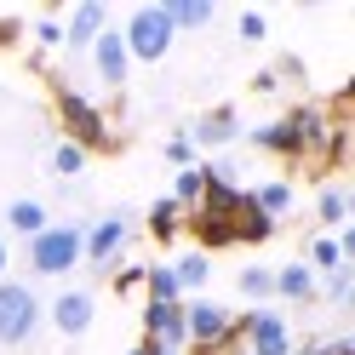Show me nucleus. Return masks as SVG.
I'll return each mask as SVG.
<instances>
[{
	"label": "nucleus",
	"mask_w": 355,
	"mask_h": 355,
	"mask_svg": "<svg viewBox=\"0 0 355 355\" xmlns=\"http://www.w3.org/2000/svg\"><path fill=\"white\" fill-rule=\"evenodd\" d=\"M315 286H321V275L309 270L304 258L286 263V270H275V298H286V304H309V298H315Z\"/></svg>",
	"instance_id": "obj_14"
},
{
	"label": "nucleus",
	"mask_w": 355,
	"mask_h": 355,
	"mask_svg": "<svg viewBox=\"0 0 355 355\" xmlns=\"http://www.w3.org/2000/svg\"><path fill=\"white\" fill-rule=\"evenodd\" d=\"M275 75H286V80H304V63H298V58H281V69H275Z\"/></svg>",
	"instance_id": "obj_33"
},
{
	"label": "nucleus",
	"mask_w": 355,
	"mask_h": 355,
	"mask_svg": "<svg viewBox=\"0 0 355 355\" xmlns=\"http://www.w3.org/2000/svg\"><path fill=\"white\" fill-rule=\"evenodd\" d=\"M35 327H40V298H35V286H24V281H0V349L29 344Z\"/></svg>",
	"instance_id": "obj_4"
},
{
	"label": "nucleus",
	"mask_w": 355,
	"mask_h": 355,
	"mask_svg": "<svg viewBox=\"0 0 355 355\" xmlns=\"http://www.w3.org/2000/svg\"><path fill=\"white\" fill-rule=\"evenodd\" d=\"M270 235H275V218H270V212H258V207H252V195L241 189V201H235V212H230V241H247V247H263Z\"/></svg>",
	"instance_id": "obj_12"
},
{
	"label": "nucleus",
	"mask_w": 355,
	"mask_h": 355,
	"mask_svg": "<svg viewBox=\"0 0 355 355\" xmlns=\"http://www.w3.org/2000/svg\"><path fill=\"white\" fill-rule=\"evenodd\" d=\"M126 241H132L126 218H121V212H109V218H98V224L86 230V247H80V258L92 263V270H115V258L126 252Z\"/></svg>",
	"instance_id": "obj_6"
},
{
	"label": "nucleus",
	"mask_w": 355,
	"mask_h": 355,
	"mask_svg": "<svg viewBox=\"0 0 355 355\" xmlns=\"http://www.w3.org/2000/svg\"><path fill=\"white\" fill-rule=\"evenodd\" d=\"M24 40V17H0V46H17Z\"/></svg>",
	"instance_id": "obj_31"
},
{
	"label": "nucleus",
	"mask_w": 355,
	"mask_h": 355,
	"mask_svg": "<svg viewBox=\"0 0 355 355\" xmlns=\"http://www.w3.org/2000/svg\"><path fill=\"white\" fill-rule=\"evenodd\" d=\"M0 275H6V241H0Z\"/></svg>",
	"instance_id": "obj_35"
},
{
	"label": "nucleus",
	"mask_w": 355,
	"mask_h": 355,
	"mask_svg": "<svg viewBox=\"0 0 355 355\" xmlns=\"http://www.w3.org/2000/svg\"><path fill=\"white\" fill-rule=\"evenodd\" d=\"M315 293H321L327 304H349V298H355V275H349V263H338V270H327Z\"/></svg>",
	"instance_id": "obj_23"
},
{
	"label": "nucleus",
	"mask_w": 355,
	"mask_h": 355,
	"mask_svg": "<svg viewBox=\"0 0 355 355\" xmlns=\"http://www.w3.org/2000/svg\"><path fill=\"white\" fill-rule=\"evenodd\" d=\"M178 230H184V207H178L172 195H166V201H155V207H149V235H155V241H172Z\"/></svg>",
	"instance_id": "obj_21"
},
{
	"label": "nucleus",
	"mask_w": 355,
	"mask_h": 355,
	"mask_svg": "<svg viewBox=\"0 0 355 355\" xmlns=\"http://www.w3.org/2000/svg\"><path fill=\"white\" fill-rule=\"evenodd\" d=\"M35 40H40V46H63V24H58V17H40V24H35Z\"/></svg>",
	"instance_id": "obj_30"
},
{
	"label": "nucleus",
	"mask_w": 355,
	"mask_h": 355,
	"mask_svg": "<svg viewBox=\"0 0 355 355\" xmlns=\"http://www.w3.org/2000/svg\"><path fill=\"white\" fill-rule=\"evenodd\" d=\"M315 212H321V224H344V218H349V195L344 189H321Z\"/></svg>",
	"instance_id": "obj_25"
},
{
	"label": "nucleus",
	"mask_w": 355,
	"mask_h": 355,
	"mask_svg": "<svg viewBox=\"0 0 355 355\" xmlns=\"http://www.w3.org/2000/svg\"><path fill=\"white\" fill-rule=\"evenodd\" d=\"M235 35H241V40H252V46H258V40L270 35V17H263V12H241V24H235Z\"/></svg>",
	"instance_id": "obj_27"
},
{
	"label": "nucleus",
	"mask_w": 355,
	"mask_h": 355,
	"mask_svg": "<svg viewBox=\"0 0 355 355\" xmlns=\"http://www.w3.org/2000/svg\"><path fill=\"white\" fill-rule=\"evenodd\" d=\"M184 327H189V344H201V349H218L224 338H235L230 309H224V304H212V298L184 304Z\"/></svg>",
	"instance_id": "obj_7"
},
{
	"label": "nucleus",
	"mask_w": 355,
	"mask_h": 355,
	"mask_svg": "<svg viewBox=\"0 0 355 355\" xmlns=\"http://www.w3.org/2000/svg\"><path fill=\"white\" fill-rule=\"evenodd\" d=\"M58 121H63V132H69V144L75 149H115V138H109V121L98 115V103L86 98V92H75V86H58Z\"/></svg>",
	"instance_id": "obj_1"
},
{
	"label": "nucleus",
	"mask_w": 355,
	"mask_h": 355,
	"mask_svg": "<svg viewBox=\"0 0 355 355\" xmlns=\"http://www.w3.org/2000/svg\"><path fill=\"white\" fill-rule=\"evenodd\" d=\"M144 286H149V304H184V286H178L172 263H155V270H144Z\"/></svg>",
	"instance_id": "obj_18"
},
{
	"label": "nucleus",
	"mask_w": 355,
	"mask_h": 355,
	"mask_svg": "<svg viewBox=\"0 0 355 355\" xmlns=\"http://www.w3.org/2000/svg\"><path fill=\"white\" fill-rule=\"evenodd\" d=\"M235 344L247 349V355H293V321H286L281 309L258 304L252 315L235 321Z\"/></svg>",
	"instance_id": "obj_3"
},
{
	"label": "nucleus",
	"mask_w": 355,
	"mask_h": 355,
	"mask_svg": "<svg viewBox=\"0 0 355 355\" xmlns=\"http://www.w3.org/2000/svg\"><path fill=\"white\" fill-rule=\"evenodd\" d=\"M144 344H161V349H184L189 344V327H184V304H149L144 309Z\"/></svg>",
	"instance_id": "obj_8"
},
{
	"label": "nucleus",
	"mask_w": 355,
	"mask_h": 355,
	"mask_svg": "<svg viewBox=\"0 0 355 355\" xmlns=\"http://www.w3.org/2000/svg\"><path fill=\"white\" fill-rule=\"evenodd\" d=\"M166 161H172L178 172H184V166H195V144H189V138H172V144H166Z\"/></svg>",
	"instance_id": "obj_28"
},
{
	"label": "nucleus",
	"mask_w": 355,
	"mask_h": 355,
	"mask_svg": "<svg viewBox=\"0 0 355 355\" xmlns=\"http://www.w3.org/2000/svg\"><path fill=\"white\" fill-rule=\"evenodd\" d=\"M6 224H12L17 235H29V241H35L40 230L52 224V218H46V207H40V201H12V207H6Z\"/></svg>",
	"instance_id": "obj_19"
},
{
	"label": "nucleus",
	"mask_w": 355,
	"mask_h": 355,
	"mask_svg": "<svg viewBox=\"0 0 355 355\" xmlns=\"http://www.w3.org/2000/svg\"><path fill=\"white\" fill-rule=\"evenodd\" d=\"M126 355H155V344H132V349H126Z\"/></svg>",
	"instance_id": "obj_34"
},
{
	"label": "nucleus",
	"mask_w": 355,
	"mask_h": 355,
	"mask_svg": "<svg viewBox=\"0 0 355 355\" xmlns=\"http://www.w3.org/2000/svg\"><path fill=\"white\" fill-rule=\"evenodd\" d=\"M201 195H207V172H201V166H184V172L172 178V201H178V207H195Z\"/></svg>",
	"instance_id": "obj_22"
},
{
	"label": "nucleus",
	"mask_w": 355,
	"mask_h": 355,
	"mask_svg": "<svg viewBox=\"0 0 355 355\" xmlns=\"http://www.w3.org/2000/svg\"><path fill=\"white\" fill-rule=\"evenodd\" d=\"M144 281V263H126V270L115 275V293H132V286H138Z\"/></svg>",
	"instance_id": "obj_32"
},
{
	"label": "nucleus",
	"mask_w": 355,
	"mask_h": 355,
	"mask_svg": "<svg viewBox=\"0 0 355 355\" xmlns=\"http://www.w3.org/2000/svg\"><path fill=\"white\" fill-rule=\"evenodd\" d=\"M338 263H344V252H338V241H309V270H338Z\"/></svg>",
	"instance_id": "obj_26"
},
{
	"label": "nucleus",
	"mask_w": 355,
	"mask_h": 355,
	"mask_svg": "<svg viewBox=\"0 0 355 355\" xmlns=\"http://www.w3.org/2000/svg\"><path fill=\"white\" fill-rule=\"evenodd\" d=\"M247 195H252V207L270 212V218H281L286 207H293V184H281V178H270V184H258V189H247Z\"/></svg>",
	"instance_id": "obj_20"
},
{
	"label": "nucleus",
	"mask_w": 355,
	"mask_h": 355,
	"mask_svg": "<svg viewBox=\"0 0 355 355\" xmlns=\"http://www.w3.org/2000/svg\"><path fill=\"white\" fill-rule=\"evenodd\" d=\"M241 138V115L230 103H218V109H207L201 121H195V132H189V144H207V149H218V144H235Z\"/></svg>",
	"instance_id": "obj_13"
},
{
	"label": "nucleus",
	"mask_w": 355,
	"mask_h": 355,
	"mask_svg": "<svg viewBox=\"0 0 355 355\" xmlns=\"http://www.w3.org/2000/svg\"><path fill=\"white\" fill-rule=\"evenodd\" d=\"M235 286H241V298L270 304V298H275V270H263V263H247V270L235 275Z\"/></svg>",
	"instance_id": "obj_17"
},
{
	"label": "nucleus",
	"mask_w": 355,
	"mask_h": 355,
	"mask_svg": "<svg viewBox=\"0 0 355 355\" xmlns=\"http://www.w3.org/2000/svg\"><path fill=\"white\" fill-rule=\"evenodd\" d=\"M52 172H58V178H80V172H86V149L58 144V149H52Z\"/></svg>",
	"instance_id": "obj_24"
},
{
	"label": "nucleus",
	"mask_w": 355,
	"mask_h": 355,
	"mask_svg": "<svg viewBox=\"0 0 355 355\" xmlns=\"http://www.w3.org/2000/svg\"><path fill=\"white\" fill-rule=\"evenodd\" d=\"M109 29V6L103 0H80V6L69 12V24H63V46L69 52H92V40Z\"/></svg>",
	"instance_id": "obj_11"
},
{
	"label": "nucleus",
	"mask_w": 355,
	"mask_h": 355,
	"mask_svg": "<svg viewBox=\"0 0 355 355\" xmlns=\"http://www.w3.org/2000/svg\"><path fill=\"white\" fill-rule=\"evenodd\" d=\"M161 12H166L172 29H207L218 6H212V0H161Z\"/></svg>",
	"instance_id": "obj_15"
},
{
	"label": "nucleus",
	"mask_w": 355,
	"mask_h": 355,
	"mask_svg": "<svg viewBox=\"0 0 355 355\" xmlns=\"http://www.w3.org/2000/svg\"><path fill=\"white\" fill-rule=\"evenodd\" d=\"M92 69H98V80L109 86V92H121V86H126V75H132V58H126V40H121V29H103V35L92 40Z\"/></svg>",
	"instance_id": "obj_10"
},
{
	"label": "nucleus",
	"mask_w": 355,
	"mask_h": 355,
	"mask_svg": "<svg viewBox=\"0 0 355 355\" xmlns=\"http://www.w3.org/2000/svg\"><path fill=\"white\" fill-rule=\"evenodd\" d=\"M80 247H86V230L80 224H46L29 241V270L35 275H69L80 263Z\"/></svg>",
	"instance_id": "obj_2"
},
{
	"label": "nucleus",
	"mask_w": 355,
	"mask_h": 355,
	"mask_svg": "<svg viewBox=\"0 0 355 355\" xmlns=\"http://www.w3.org/2000/svg\"><path fill=\"white\" fill-rule=\"evenodd\" d=\"M293 355H355V349H349V338H327V344H304Z\"/></svg>",
	"instance_id": "obj_29"
},
{
	"label": "nucleus",
	"mask_w": 355,
	"mask_h": 355,
	"mask_svg": "<svg viewBox=\"0 0 355 355\" xmlns=\"http://www.w3.org/2000/svg\"><path fill=\"white\" fill-rule=\"evenodd\" d=\"M46 315H52V327L63 332V338H80V332L92 327V315H98V298L86 293V286H69V293H58V298H52Z\"/></svg>",
	"instance_id": "obj_9"
},
{
	"label": "nucleus",
	"mask_w": 355,
	"mask_h": 355,
	"mask_svg": "<svg viewBox=\"0 0 355 355\" xmlns=\"http://www.w3.org/2000/svg\"><path fill=\"white\" fill-rule=\"evenodd\" d=\"M172 24H166V12L161 6H138L126 17V29H121V40H126V58H138V63H161L166 52H172Z\"/></svg>",
	"instance_id": "obj_5"
},
{
	"label": "nucleus",
	"mask_w": 355,
	"mask_h": 355,
	"mask_svg": "<svg viewBox=\"0 0 355 355\" xmlns=\"http://www.w3.org/2000/svg\"><path fill=\"white\" fill-rule=\"evenodd\" d=\"M172 275H178L184 293H201V286L212 281V258H207V252H184V258L172 263Z\"/></svg>",
	"instance_id": "obj_16"
}]
</instances>
